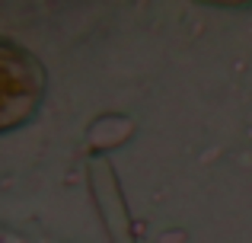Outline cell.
I'll return each mask as SVG.
<instances>
[{"label":"cell","mask_w":252,"mask_h":243,"mask_svg":"<svg viewBox=\"0 0 252 243\" xmlns=\"http://www.w3.org/2000/svg\"><path fill=\"white\" fill-rule=\"evenodd\" d=\"M48 90L45 64L26 45L0 35V135L35 119Z\"/></svg>","instance_id":"obj_1"},{"label":"cell","mask_w":252,"mask_h":243,"mask_svg":"<svg viewBox=\"0 0 252 243\" xmlns=\"http://www.w3.org/2000/svg\"><path fill=\"white\" fill-rule=\"evenodd\" d=\"M90 189H93V199H96V208H99V218H102L109 243H134L131 214H128L118 176H115L109 160H93L90 163Z\"/></svg>","instance_id":"obj_2"}]
</instances>
